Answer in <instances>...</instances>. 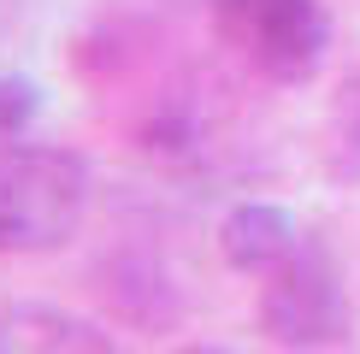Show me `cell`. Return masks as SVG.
<instances>
[{
    "mask_svg": "<svg viewBox=\"0 0 360 354\" xmlns=\"http://www.w3.org/2000/svg\"><path fill=\"white\" fill-rule=\"evenodd\" d=\"M0 354H118V343L95 319L24 301L0 313Z\"/></svg>",
    "mask_w": 360,
    "mask_h": 354,
    "instance_id": "5b68a950",
    "label": "cell"
},
{
    "mask_svg": "<svg viewBox=\"0 0 360 354\" xmlns=\"http://www.w3.org/2000/svg\"><path fill=\"white\" fill-rule=\"evenodd\" d=\"M213 29L248 71L283 88L319 77L331 53L325 0H213Z\"/></svg>",
    "mask_w": 360,
    "mask_h": 354,
    "instance_id": "7a4b0ae2",
    "label": "cell"
},
{
    "mask_svg": "<svg viewBox=\"0 0 360 354\" xmlns=\"http://www.w3.org/2000/svg\"><path fill=\"white\" fill-rule=\"evenodd\" d=\"M184 354H231V348H184Z\"/></svg>",
    "mask_w": 360,
    "mask_h": 354,
    "instance_id": "52a82bcc",
    "label": "cell"
},
{
    "mask_svg": "<svg viewBox=\"0 0 360 354\" xmlns=\"http://www.w3.org/2000/svg\"><path fill=\"white\" fill-rule=\"evenodd\" d=\"M302 242L307 236L295 225V213H283L272 201H243L219 218V254L243 277H272L283 260L302 254Z\"/></svg>",
    "mask_w": 360,
    "mask_h": 354,
    "instance_id": "277c9868",
    "label": "cell"
},
{
    "mask_svg": "<svg viewBox=\"0 0 360 354\" xmlns=\"http://www.w3.org/2000/svg\"><path fill=\"white\" fill-rule=\"evenodd\" d=\"M354 124H360V83H354Z\"/></svg>",
    "mask_w": 360,
    "mask_h": 354,
    "instance_id": "ba28073f",
    "label": "cell"
},
{
    "mask_svg": "<svg viewBox=\"0 0 360 354\" xmlns=\"http://www.w3.org/2000/svg\"><path fill=\"white\" fill-rule=\"evenodd\" d=\"M89 159L59 142H0V254H53L89 218Z\"/></svg>",
    "mask_w": 360,
    "mask_h": 354,
    "instance_id": "6da1fadb",
    "label": "cell"
},
{
    "mask_svg": "<svg viewBox=\"0 0 360 354\" xmlns=\"http://www.w3.org/2000/svg\"><path fill=\"white\" fill-rule=\"evenodd\" d=\"M41 112V88L30 77H12V71H0V142H18L30 124H36Z\"/></svg>",
    "mask_w": 360,
    "mask_h": 354,
    "instance_id": "8992f818",
    "label": "cell"
},
{
    "mask_svg": "<svg viewBox=\"0 0 360 354\" xmlns=\"http://www.w3.org/2000/svg\"><path fill=\"white\" fill-rule=\"evenodd\" d=\"M260 331L278 348L313 354L337 348L349 336V289H342L337 260L319 242H302V254L283 260L260 289Z\"/></svg>",
    "mask_w": 360,
    "mask_h": 354,
    "instance_id": "3957f363",
    "label": "cell"
}]
</instances>
